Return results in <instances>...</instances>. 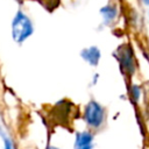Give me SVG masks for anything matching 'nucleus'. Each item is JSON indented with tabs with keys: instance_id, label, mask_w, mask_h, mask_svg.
Returning <instances> with one entry per match:
<instances>
[{
	"instance_id": "9",
	"label": "nucleus",
	"mask_w": 149,
	"mask_h": 149,
	"mask_svg": "<svg viewBox=\"0 0 149 149\" xmlns=\"http://www.w3.org/2000/svg\"><path fill=\"white\" fill-rule=\"evenodd\" d=\"M47 149H59V148H57V147H54V146H49Z\"/></svg>"
},
{
	"instance_id": "3",
	"label": "nucleus",
	"mask_w": 149,
	"mask_h": 149,
	"mask_svg": "<svg viewBox=\"0 0 149 149\" xmlns=\"http://www.w3.org/2000/svg\"><path fill=\"white\" fill-rule=\"evenodd\" d=\"M80 57L86 63H88L91 66H97L100 62V58H101V51L95 45L87 47L80 51Z\"/></svg>"
},
{
	"instance_id": "2",
	"label": "nucleus",
	"mask_w": 149,
	"mask_h": 149,
	"mask_svg": "<svg viewBox=\"0 0 149 149\" xmlns=\"http://www.w3.org/2000/svg\"><path fill=\"white\" fill-rule=\"evenodd\" d=\"M84 120L92 128H99L105 120V109L95 100H91L86 104L84 109Z\"/></svg>"
},
{
	"instance_id": "1",
	"label": "nucleus",
	"mask_w": 149,
	"mask_h": 149,
	"mask_svg": "<svg viewBox=\"0 0 149 149\" xmlns=\"http://www.w3.org/2000/svg\"><path fill=\"white\" fill-rule=\"evenodd\" d=\"M12 37L16 43L28 40L34 33V24L30 17L22 10H17L12 20Z\"/></svg>"
},
{
	"instance_id": "10",
	"label": "nucleus",
	"mask_w": 149,
	"mask_h": 149,
	"mask_svg": "<svg viewBox=\"0 0 149 149\" xmlns=\"http://www.w3.org/2000/svg\"><path fill=\"white\" fill-rule=\"evenodd\" d=\"M142 2H143L144 5H149V0H142Z\"/></svg>"
},
{
	"instance_id": "6",
	"label": "nucleus",
	"mask_w": 149,
	"mask_h": 149,
	"mask_svg": "<svg viewBox=\"0 0 149 149\" xmlns=\"http://www.w3.org/2000/svg\"><path fill=\"white\" fill-rule=\"evenodd\" d=\"M100 14L102 16V20L106 24H109L111 22H113L118 15V8L116 6L112 5V3H108L104 7H101L100 9Z\"/></svg>"
},
{
	"instance_id": "8",
	"label": "nucleus",
	"mask_w": 149,
	"mask_h": 149,
	"mask_svg": "<svg viewBox=\"0 0 149 149\" xmlns=\"http://www.w3.org/2000/svg\"><path fill=\"white\" fill-rule=\"evenodd\" d=\"M5 149H13L12 142L9 140H5Z\"/></svg>"
},
{
	"instance_id": "4",
	"label": "nucleus",
	"mask_w": 149,
	"mask_h": 149,
	"mask_svg": "<svg viewBox=\"0 0 149 149\" xmlns=\"http://www.w3.org/2000/svg\"><path fill=\"white\" fill-rule=\"evenodd\" d=\"M74 149H92L93 148V135L90 132H80L76 134Z\"/></svg>"
},
{
	"instance_id": "7",
	"label": "nucleus",
	"mask_w": 149,
	"mask_h": 149,
	"mask_svg": "<svg viewBox=\"0 0 149 149\" xmlns=\"http://www.w3.org/2000/svg\"><path fill=\"white\" fill-rule=\"evenodd\" d=\"M132 95H133V99H134L135 101L139 100V98H140V95H141V90H140V87H139L137 85H134V86L132 87Z\"/></svg>"
},
{
	"instance_id": "5",
	"label": "nucleus",
	"mask_w": 149,
	"mask_h": 149,
	"mask_svg": "<svg viewBox=\"0 0 149 149\" xmlns=\"http://www.w3.org/2000/svg\"><path fill=\"white\" fill-rule=\"evenodd\" d=\"M119 55H120V62L126 68V71L132 73L135 69V65H134V59H133V55H132L130 49L129 48H123V49L120 50Z\"/></svg>"
}]
</instances>
